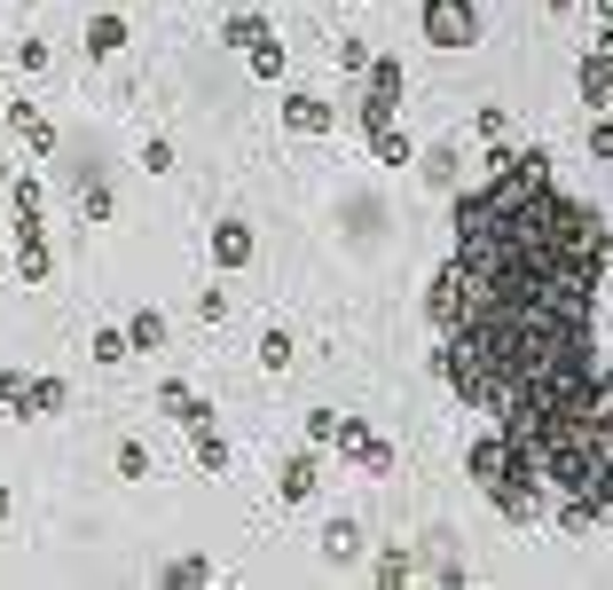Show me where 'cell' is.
I'll list each match as a JSON object with an SVG mask.
<instances>
[{"mask_svg": "<svg viewBox=\"0 0 613 590\" xmlns=\"http://www.w3.org/2000/svg\"><path fill=\"white\" fill-rule=\"evenodd\" d=\"M613 228L566 197L551 150H495V174L457 197V252L425 284V323L457 401L495 434L464 449L472 488L503 520L613 528V363L597 355V284Z\"/></svg>", "mask_w": 613, "mask_h": 590, "instance_id": "1", "label": "cell"}, {"mask_svg": "<svg viewBox=\"0 0 613 590\" xmlns=\"http://www.w3.org/2000/svg\"><path fill=\"white\" fill-rule=\"evenodd\" d=\"M417 17H425V40L432 48H480V0H417Z\"/></svg>", "mask_w": 613, "mask_h": 590, "instance_id": "2", "label": "cell"}, {"mask_svg": "<svg viewBox=\"0 0 613 590\" xmlns=\"http://www.w3.org/2000/svg\"><path fill=\"white\" fill-rule=\"evenodd\" d=\"M362 79H370V88H362V134H370V126H386L401 111V55H370Z\"/></svg>", "mask_w": 613, "mask_h": 590, "instance_id": "3", "label": "cell"}, {"mask_svg": "<svg viewBox=\"0 0 613 590\" xmlns=\"http://www.w3.org/2000/svg\"><path fill=\"white\" fill-rule=\"evenodd\" d=\"M582 103H590V111H613V24H605L597 48L582 55Z\"/></svg>", "mask_w": 613, "mask_h": 590, "instance_id": "4", "label": "cell"}, {"mask_svg": "<svg viewBox=\"0 0 613 590\" xmlns=\"http://www.w3.org/2000/svg\"><path fill=\"white\" fill-rule=\"evenodd\" d=\"M157 409H165V417H173V426H182V434L213 426V401H205L197 386H182V378H165V386H157Z\"/></svg>", "mask_w": 613, "mask_h": 590, "instance_id": "5", "label": "cell"}, {"mask_svg": "<svg viewBox=\"0 0 613 590\" xmlns=\"http://www.w3.org/2000/svg\"><path fill=\"white\" fill-rule=\"evenodd\" d=\"M338 449L355 457V465H362L370 480H386V472H394V441H378L370 426H355V417H346V434H338Z\"/></svg>", "mask_w": 613, "mask_h": 590, "instance_id": "6", "label": "cell"}, {"mask_svg": "<svg viewBox=\"0 0 613 590\" xmlns=\"http://www.w3.org/2000/svg\"><path fill=\"white\" fill-rule=\"evenodd\" d=\"M17 276L24 284H48L55 276V252H48V228L40 221H17Z\"/></svg>", "mask_w": 613, "mask_h": 590, "instance_id": "7", "label": "cell"}, {"mask_svg": "<svg viewBox=\"0 0 613 590\" xmlns=\"http://www.w3.org/2000/svg\"><path fill=\"white\" fill-rule=\"evenodd\" d=\"M315 488H323V457H315V441H307L299 457H284V472H276V496H284V503H307Z\"/></svg>", "mask_w": 613, "mask_h": 590, "instance_id": "8", "label": "cell"}, {"mask_svg": "<svg viewBox=\"0 0 613 590\" xmlns=\"http://www.w3.org/2000/svg\"><path fill=\"white\" fill-rule=\"evenodd\" d=\"M252 261V228L228 213V221H213V268H244Z\"/></svg>", "mask_w": 613, "mask_h": 590, "instance_id": "9", "label": "cell"}, {"mask_svg": "<svg viewBox=\"0 0 613 590\" xmlns=\"http://www.w3.org/2000/svg\"><path fill=\"white\" fill-rule=\"evenodd\" d=\"M284 126H292V134H330V103L299 88V95H284Z\"/></svg>", "mask_w": 613, "mask_h": 590, "instance_id": "10", "label": "cell"}, {"mask_svg": "<svg viewBox=\"0 0 613 590\" xmlns=\"http://www.w3.org/2000/svg\"><path fill=\"white\" fill-rule=\"evenodd\" d=\"M63 401H71V386H63V378H32V386H24V409H17V417L32 426V417H55Z\"/></svg>", "mask_w": 613, "mask_h": 590, "instance_id": "11", "label": "cell"}, {"mask_svg": "<svg viewBox=\"0 0 613 590\" xmlns=\"http://www.w3.org/2000/svg\"><path fill=\"white\" fill-rule=\"evenodd\" d=\"M9 126H17V134H24V142L40 150V157H55V126H48V119H40L32 103H9Z\"/></svg>", "mask_w": 613, "mask_h": 590, "instance_id": "12", "label": "cell"}, {"mask_svg": "<svg viewBox=\"0 0 613 590\" xmlns=\"http://www.w3.org/2000/svg\"><path fill=\"white\" fill-rule=\"evenodd\" d=\"M119 48H126V24H119V17H86V55L111 63Z\"/></svg>", "mask_w": 613, "mask_h": 590, "instance_id": "13", "label": "cell"}, {"mask_svg": "<svg viewBox=\"0 0 613 590\" xmlns=\"http://www.w3.org/2000/svg\"><path fill=\"white\" fill-rule=\"evenodd\" d=\"M370 150H378V165H409V157H417V142H409L394 119H386V126H370Z\"/></svg>", "mask_w": 613, "mask_h": 590, "instance_id": "14", "label": "cell"}, {"mask_svg": "<svg viewBox=\"0 0 613 590\" xmlns=\"http://www.w3.org/2000/svg\"><path fill=\"white\" fill-rule=\"evenodd\" d=\"M9 205H17V221H48V190H40V174H17V182H9Z\"/></svg>", "mask_w": 613, "mask_h": 590, "instance_id": "15", "label": "cell"}, {"mask_svg": "<svg viewBox=\"0 0 613 590\" xmlns=\"http://www.w3.org/2000/svg\"><path fill=\"white\" fill-rule=\"evenodd\" d=\"M355 551H362V528H355V520H330V528H323V559H330V567H346Z\"/></svg>", "mask_w": 613, "mask_h": 590, "instance_id": "16", "label": "cell"}, {"mask_svg": "<svg viewBox=\"0 0 613 590\" xmlns=\"http://www.w3.org/2000/svg\"><path fill=\"white\" fill-rule=\"evenodd\" d=\"M126 339H134V355H157V347H165V315H157V307H142V315L126 323Z\"/></svg>", "mask_w": 613, "mask_h": 590, "instance_id": "17", "label": "cell"}, {"mask_svg": "<svg viewBox=\"0 0 613 590\" xmlns=\"http://www.w3.org/2000/svg\"><path fill=\"white\" fill-rule=\"evenodd\" d=\"M126 355H134V339H126L119 323H103V330H95V363H103V370H119Z\"/></svg>", "mask_w": 613, "mask_h": 590, "instance_id": "18", "label": "cell"}, {"mask_svg": "<svg viewBox=\"0 0 613 590\" xmlns=\"http://www.w3.org/2000/svg\"><path fill=\"white\" fill-rule=\"evenodd\" d=\"M268 32H276L268 17H259V9H244V17H228V32H221V40H228V48H252V40H268Z\"/></svg>", "mask_w": 613, "mask_h": 590, "instance_id": "19", "label": "cell"}, {"mask_svg": "<svg viewBox=\"0 0 613 590\" xmlns=\"http://www.w3.org/2000/svg\"><path fill=\"white\" fill-rule=\"evenodd\" d=\"M197 465L205 472H228V434L221 426H197Z\"/></svg>", "mask_w": 613, "mask_h": 590, "instance_id": "20", "label": "cell"}, {"mask_svg": "<svg viewBox=\"0 0 613 590\" xmlns=\"http://www.w3.org/2000/svg\"><path fill=\"white\" fill-rule=\"evenodd\" d=\"M244 55H252V71H259V79H284V48H276V32H268V40H252Z\"/></svg>", "mask_w": 613, "mask_h": 590, "instance_id": "21", "label": "cell"}, {"mask_svg": "<svg viewBox=\"0 0 613 590\" xmlns=\"http://www.w3.org/2000/svg\"><path fill=\"white\" fill-rule=\"evenodd\" d=\"M259 370H292V330H268V339H259Z\"/></svg>", "mask_w": 613, "mask_h": 590, "instance_id": "22", "label": "cell"}, {"mask_svg": "<svg viewBox=\"0 0 613 590\" xmlns=\"http://www.w3.org/2000/svg\"><path fill=\"white\" fill-rule=\"evenodd\" d=\"M338 434H346V417H338V409H307V441H315V449L338 441Z\"/></svg>", "mask_w": 613, "mask_h": 590, "instance_id": "23", "label": "cell"}, {"mask_svg": "<svg viewBox=\"0 0 613 590\" xmlns=\"http://www.w3.org/2000/svg\"><path fill=\"white\" fill-rule=\"evenodd\" d=\"M425 174L449 190V182H457V150H449V142H432V150H425Z\"/></svg>", "mask_w": 613, "mask_h": 590, "instance_id": "24", "label": "cell"}, {"mask_svg": "<svg viewBox=\"0 0 613 590\" xmlns=\"http://www.w3.org/2000/svg\"><path fill=\"white\" fill-rule=\"evenodd\" d=\"M590 157H597V165H613V111H597V119H590Z\"/></svg>", "mask_w": 613, "mask_h": 590, "instance_id": "25", "label": "cell"}, {"mask_svg": "<svg viewBox=\"0 0 613 590\" xmlns=\"http://www.w3.org/2000/svg\"><path fill=\"white\" fill-rule=\"evenodd\" d=\"M472 126H480L488 142H503V126H511V111H503V103H480V111H472Z\"/></svg>", "mask_w": 613, "mask_h": 590, "instance_id": "26", "label": "cell"}, {"mask_svg": "<svg viewBox=\"0 0 613 590\" xmlns=\"http://www.w3.org/2000/svg\"><path fill=\"white\" fill-rule=\"evenodd\" d=\"M150 472V449L142 441H119V480H142Z\"/></svg>", "mask_w": 613, "mask_h": 590, "instance_id": "27", "label": "cell"}, {"mask_svg": "<svg viewBox=\"0 0 613 590\" xmlns=\"http://www.w3.org/2000/svg\"><path fill=\"white\" fill-rule=\"evenodd\" d=\"M24 386H32V378H24V370H0V409H9V417H17V409H24Z\"/></svg>", "mask_w": 613, "mask_h": 590, "instance_id": "28", "label": "cell"}, {"mask_svg": "<svg viewBox=\"0 0 613 590\" xmlns=\"http://www.w3.org/2000/svg\"><path fill=\"white\" fill-rule=\"evenodd\" d=\"M142 174H173V142H165V134L142 142Z\"/></svg>", "mask_w": 613, "mask_h": 590, "instance_id": "29", "label": "cell"}, {"mask_svg": "<svg viewBox=\"0 0 613 590\" xmlns=\"http://www.w3.org/2000/svg\"><path fill=\"white\" fill-rule=\"evenodd\" d=\"M205 574H213L205 559H173V567H165V582H173V590H182V582H205Z\"/></svg>", "mask_w": 613, "mask_h": 590, "instance_id": "30", "label": "cell"}, {"mask_svg": "<svg viewBox=\"0 0 613 590\" xmlns=\"http://www.w3.org/2000/svg\"><path fill=\"white\" fill-rule=\"evenodd\" d=\"M17 71H48V40H17Z\"/></svg>", "mask_w": 613, "mask_h": 590, "instance_id": "31", "label": "cell"}, {"mask_svg": "<svg viewBox=\"0 0 613 590\" xmlns=\"http://www.w3.org/2000/svg\"><path fill=\"white\" fill-rule=\"evenodd\" d=\"M378 582H409V551H386L378 559Z\"/></svg>", "mask_w": 613, "mask_h": 590, "instance_id": "32", "label": "cell"}, {"mask_svg": "<svg viewBox=\"0 0 613 590\" xmlns=\"http://www.w3.org/2000/svg\"><path fill=\"white\" fill-rule=\"evenodd\" d=\"M9 512H17V496H9V488H0V520H9Z\"/></svg>", "mask_w": 613, "mask_h": 590, "instance_id": "33", "label": "cell"}, {"mask_svg": "<svg viewBox=\"0 0 613 590\" xmlns=\"http://www.w3.org/2000/svg\"><path fill=\"white\" fill-rule=\"evenodd\" d=\"M543 9H551V17H566V9H574V0H543Z\"/></svg>", "mask_w": 613, "mask_h": 590, "instance_id": "34", "label": "cell"}, {"mask_svg": "<svg viewBox=\"0 0 613 590\" xmlns=\"http://www.w3.org/2000/svg\"><path fill=\"white\" fill-rule=\"evenodd\" d=\"M9 182H17V174H9V157H0V190H9Z\"/></svg>", "mask_w": 613, "mask_h": 590, "instance_id": "35", "label": "cell"}, {"mask_svg": "<svg viewBox=\"0 0 613 590\" xmlns=\"http://www.w3.org/2000/svg\"><path fill=\"white\" fill-rule=\"evenodd\" d=\"M346 9H362V0H346Z\"/></svg>", "mask_w": 613, "mask_h": 590, "instance_id": "36", "label": "cell"}]
</instances>
